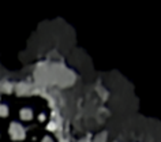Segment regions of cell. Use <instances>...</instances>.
I'll use <instances>...</instances> for the list:
<instances>
[{
  "label": "cell",
  "instance_id": "6da1fadb",
  "mask_svg": "<svg viewBox=\"0 0 161 142\" xmlns=\"http://www.w3.org/2000/svg\"><path fill=\"white\" fill-rule=\"evenodd\" d=\"M32 116H33V113H32V109H27V108H23L21 111V117L23 120H30L32 119Z\"/></svg>",
  "mask_w": 161,
  "mask_h": 142
},
{
  "label": "cell",
  "instance_id": "7a4b0ae2",
  "mask_svg": "<svg viewBox=\"0 0 161 142\" xmlns=\"http://www.w3.org/2000/svg\"><path fill=\"white\" fill-rule=\"evenodd\" d=\"M8 115V108L5 105H0V116H7Z\"/></svg>",
  "mask_w": 161,
  "mask_h": 142
}]
</instances>
